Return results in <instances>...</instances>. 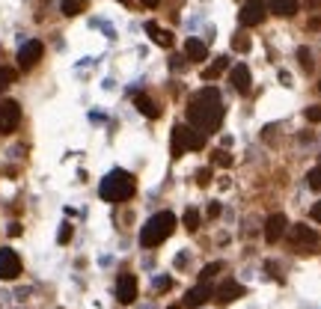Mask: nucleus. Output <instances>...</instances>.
<instances>
[{
	"mask_svg": "<svg viewBox=\"0 0 321 309\" xmlns=\"http://www.w3.org/2000/svg\"><path fill=\"white\" fill-rule=\"evenodd\" d=\"M223 122V101L214 86H202L191 101H188V125L199 131L202 137L214 134Z\"/></svg>",
	"mask_w": 321,
	"mask_h": 309,
	"instance_id": "nucleus-1",
	"label": "nucleus"
},
{
	"mask_svg": "<svg viewBox=\"0 0 321 309\" xmlns=\"http://www.w3.org/2000/svg\"><path fill=\"white\" fill-rule=\"evenodd\" d=\"M98 196L104 202H125L134 196V179L125 170H110L98 185Z\"/></svg>",
	"mask_w": 321,
	"mask_h": 309,
	"instance_id": "nucleus-2",
	"label": "nucleus"
},
{
	"mask_svg": "<svg viewBox=\"0 0 321 309\" xmlns=\"http://www.w3.org/2000/svg\"><path fill=\"white\" fill-rule=\"evenodd\" d=\"M173 229H176V214L173 211H158L140 229V244L143 247H158V244H164L173 235Z\"/></svg>",
	"mask_w": 321,
	"mask_h": 309,
	"instance_id": "nucleus-3",
	"label": "nucleus"
},
{
	"mask_svg": "<svg viewBox=\"0 0 321 309\" xmlns=\"http://www.w3.org/2000/svg\"><path fill=\"white\" fill-rule=\"evenodd\" d=\"M289 244H292V250H295V253L313 256V253H319V250H321V235L316 232V229H310V226L298 223V226H292V232H289Z\"/></svg>",
	"mask_w": 321,
	"mask_h": 309,
	"instance_id": "nucleus-4",
	"label": "nucleus"
},
{
	"mask_svg": "<svg viewBox=\"0 0 321 309\" xmlns=\"http://www.w3.org/2000/svg\"><path fill=\"white\" fill-rule=\"evenodd\" d=\"M265 15H268V0H247V3L241 6L238 21H241L244 27H259V24L265 21Z\"/></svg>",
	"mask_w": 321,
	"mask_h": 309,
	"instance_id": "nucleus-5",
	"label": "nucleus"
},
{
	"mask_svg": "<svg viewBox=\"0 0 321 309\" xmlns=\"http://www.w3.org/2000/svg\"><path fill=\"white\" fill-rule=\"evenodd\" d=\"M42 54H45V45L39 42V39H30V42H24L21 48H18V68H33L39 60H42Z\"/></svg>",
	"mask_w": 321,
	"mask_h": 309,
	"instance_id": "nucleus-6",
	"label": "nucleus"
},
{
	"mask_svg": "<svg viewBox=\"0 0 321 309\" xmlns=\"http://www.w3.org/2000/svg\"><path fill=\"white\" fill-rule=\"evenodd\" d=\"M21 271H24V265H21L18 253L9 250V247H3L0 250V280H18Z\"/></svg>",
	"mask_w": 321,
	"mask_h": 309,
	"instance_id": "nucleus-7",
	"label": "nucleus"
},
{
	"mask_svg": "<svg viewBox=\"0 0 321 309\" xmlns=\"http://www.w3.org/2000/svg\"><path fill=\"white\" fill-rule=\"evenodd\" d=\"M21 122V104L18 101H0V134H12Z\"/></svg>",
	"mask_w": 321,
	"mask_h": 309,
	"instance_id": "nucleus-8",
	"label": "nucleus"
},
{
	"mask_svg": "<svg viewBox=\"0 0 321 309\" xmlns=\"http://www.w3.org/2000/svg\"><path fill=\"white\" fill-rule=\"evenodd\" d=\"M116 298H119V304H134L137 301V277L134 274H119V280H116Z\"/></svg>",
	"mask_w": 321,
	"mask_h": 309,
	"instance_id": "nucleus-9",
	"label": "nucleus"
},
{
	"mask_svg": "<svg viewBox=\"0 0 321 309\" xmlns=\"http://www.w3.org/2000/svg\"><path fill=\"white\" fill-rule=\"evenodd\" d=\"M214 298V292H211V286H205V283H199V286H193L188 295H185V301H182V307L185 309H199L202 304H208Z\"/></svg>",
	"mask_w": 321,
	"mask_h": 309,
	"instance_id": "nucleus-10",
	"label": "nucleus"
},
{
	"mask_svg": "<svg viewBox=\"0 0 321 309\" xmlns=\"http://www.w3.org/2000/svg\"><path fill=\"white\" fill-rule=\"evenodd\" d=\"M286 226H289L286 214H271V217L265 220V241H268V244H277V241L286 235Z\"/></svg>",
	"mask_w": 321,
	"mask_h": 309,
	"instance_id": "nucleus-11",
	"label": "nucleus"
},
{
	"mask_svg": "<svg viewBox=\"0 0 321 309\" xmlns=\"http://www.w3.org/2000/svg\"><path fill=\"white\" fill-rule=\"evenodd\" d=\"M238 298H244V286H238L235 280H226V283L214 292V301H217L220 307H226V304H232V301H238Z\"/></svg>",
	"mask_w": 321,
	"mask_h": 309,
	"instance_id": "nucleus-12",
	"label": "nucleus"
},
{
	"mask_svg": "<svg viewBox=\"0 0 321 309\" xmlns=\"http://www.w3.org/2000/svg\"><path fill=\"white\" fill-rule=\"evenodd\" d=\"M188 152V125H173V140H170V155L173 158H182Z\"/></svg>",
	"mask_w": 321,
	"mask_h": 309,
	"instance_id": "nucleus-13",
	"label": "nucleus"
},
{
	"mask_svg": "<svg viewBox=\"0 0 321 309\" xmlns=\"http://www.w3.org/2000/svg\"><path fill=\"white\" fill-rule=\"evenodd\" d=\"M229 83H232L241 95H247V92H250V68H247L244 62H238V65L232 68V74H229Z\"/></svg>",
	"mask_w": 321,
	"mask_h": 309,
	"instance_id": "nucleus-14",
	"label": "nucleus"
},
{
	"mask_svg": "<svg viewBox=\"0 0 321 309\" xmlns=\"http://www.w3.org/2000/svg\"><path fill=\"white\" fill-rule=\"evenodd\" d=\"M146 33H149V39H152L155 45H161V48H173V33H170V30H161L155 21H149V24H146Z\"/></svg>",
	"mask_w": 321,
	"mask_h": 309,
	"instance_id": "nucleus-15",
	"label": "nucleus"
},
{
	"mask_svg": "<svg viewBox=\"0 0 321 309\" xmlns=\"http://www.w3.org/2000/svg\"><path fill=\"white\" fill-rule=\"evenodd\" d=\"M134 104H137V107H140V113H143V116H149V119L161 116V107H158L146 92H137V95H134Z\"/></svg>",
	"mask_w": 321,
	"mask_h": 309,
	"instance_id": "nucleus-16",
	"label": "nucleus"
},
{
	"mask_svg": "<svg viewBox=\"0 0 321 309\" xmlns=\"http://www.w3.org/2000/svg\"><path fill=\"white\" fill-rule=\"evenodd\" d=\"M268 9L280 18H292L298 12V0H268Z\"/></svg>",
	"mask_w": 321,
	"mask_h": 309,
	"instance_id": "nucleus-17",
	"label": "nucleus"
},
{
	"mask_svg": "<svg viewBox=\"0 0 321 309\" xmlns=\"http://www.w3.org/2000/svg\"><path fill=\"white\" fill-rule=\"evenodd\" d=\"M185 54H188V60H205V54H208V48H205V42L202 39H188L185 42Z\"/></svg>",
	"mask_w": 321,
	"mask_h": 309,
	"instance_id": "nucleus-18",
	"label": "nucleus"
},
{
	"mask_svg": "<svg viewBox=\"0 0 321 309\" xmlns=\"http://www.w3.org/2000/svg\"><path fill=\"white\" fill-rule=\"evenodd\" d=\"M226 65H229V57H217V60L202 71V80H214V77H220V74L226 71Z\"/></svg>",
	"mask_w": 321,
	"mask_h": 309,
	"instance_id": "nucleus-19",
	"label": "nucleus"
},
{
	"mask_svg": "<svg viewBox=\"0 0 321 309\" xmlns=\"http://www.w3.org/2000/svg\"><path fill=\"white\" fill-rule=\"evenodd\" d=\"M83 9H86V0H60V12H63V15H68V18L80 15Z\"/></svg>",
	"mask_w": 321,
	"mask_h": 309,
	"instance_id": "nucleus-20",
	"label": "nucleus"
},
{
	"mask_svg": "<svg viewBox=\"0 0 321 309\" xmlns=\"http://www.w3.org/2000/svg\"><path fill=\"white\" fill-rule=\"evenodd\" d=\"M185 229H188V232H196V229H199V211H196V208H188V211H185Z\"/></svg>",
	"mask_w": 321,
	"mask_h": 309,
	"instance_id": "nucleus-21",
	"label": "nucleus"
},
{
	"mask_svg": "<svg viewBox=\"0 0 321 309\" xmlns=\"http://www.w3.org/2000/svg\"><path fill=\"white\" fill-rule=\"evenodd\" d=\"M202 146H205V137L188 125V149H202Z\"/></svg>",
	"mask_w": 321,
	"mask_h": 309,
	"instance_id": "nucleus-22",
	"label": "nucleus"
},
{
	"mask_svg": "<svg viewBox=\"0 0 321 309\" xmlns=\"http://www.w3.org/2000/svg\"><path fill=\"white\" fill-rule=\"evenodd\" d=\"M12 80H15V71L12 68H0V95L12 86Z\"/></svg>",
	"mask_w": 321,
	"mask_h": 309,
	"instance_id": "nucleus-23",
	"label": "nucleus"
},
{
	"mask_svg": "<svg viewBox=\"0 0 321 309\" xmlns=\"http://www.w3.org/2000/svg\"><path fill=\"white\" fill-rule=\"evenodd\" d=\"M220 271H223V262H211V265H205V268H202V283H205V280H211V277H214V274H220Z\"/></svg>",
	"mask_w": 321,
	"mask_h": 309,
	"instance_id": "nucleus-24",
	"label": "nucleus"
},
{
	"mask_svg": "<svg viewBox=\"0 0 321 309\" xmlns=\"http://www.w3.org/2000/svg\"><path fill=\"white\" fill-rule=\"evenodd\" d=\"M232 48H235V51H241V54H244V51H250V39H247V36H244V33H238V36H235V39H232Z\"/></svg>",
	"mask_w": 321,
	"mask_h": 309,
	"instance_id": "nucleus-25",
	"label": "nucleus"
},
{
	"mask_svg": "<svg viewBox=\"0 0 321 309\" xmlns=\"http://www.w3.org/2000/svg\"><path fill=\"white\" fill-rule=\"evenodd\" d=\"M298 60H301V65H304L307 71H313V54H310V48H301V51H298Z\"/></svg>",
	"mask_w": 321,
	"mask_h": 309,
	"instance_id": "nucleus-26",
	"label": "nucleus"
},
{
	"mask_svg": "<svg viewBox=\"0 0 321 309\" xmlns=\"http://www.w3.org/2000/svg\"><path fill=\"white\" fill-rule=\"evenodd\" d=\"M307 182H310V187H313V190H321V167H316V170H310Z\"/></svg>",
	"mask_w": 321,
	"mask_h": 309,
	"instance_id": "nucleus-27",
	"label": "nucleus"
},
{
	"mask_svg": "<svg viewBox=\"0 0 321 309\" xmlns=\"http://www.w3.org/2000/svg\"><path fill=\"white\" fill-rule=\"evenodd\" d=\"M214 164L229 167V164H232V155H226V149H217V152H214Z\"/></svg>",
	"mask_w": 321,
	"mask_h": 309,
	"instance_id": "nucleus-28",
	"label": "nucleus"
},
{
	"mask_svg": "<svg viewBox=\"0 0 321 309\" xmlns=\"http://www.w3.org/2000/svg\"><path fill=\"white\" fill-rule=\"evenodd\" d=\"M57 241H60V244H68V241H71V223H63V226H60Z\"/></svg>",
	"mask_w": 321,
	"mask_h": 309,
	"instance_id": "nucleus-29",
	"label": "nucleus"
},
{
	"mask_svg": "<svg viewBox=\"0 0 321 309\" xmlns=\"http://www.w3.org/2000/svg\"><path fill=\"white\" fill-rule=\"evenodd\" d=\"M307 119H310V122H321V107H319V104L307 107Z\"/></svg>",
	"mask_w": 321,
	"mask_h": 309,
	"instance_id": "nucleus-30",
	"label": "nucleus"
},
{
	"mask_svg": "<svg viewBox=\"0 0 321 309\" xmlns=\"http://www.w3.org/2000/svg\"><path fill=\"white\" fill-rule=\"evenodd\" d=\"M208 182H211V170H199V173H196V185H199V187H205Z\"/></svg>",
	"mask_w": 321,
	"mask_h": 309,
	"instance_id": "nucleus-31",
	"label": "nucleus"
},
{
	"mask_svg": "<svg viewBox=\"0 0 321 309\" xmlns=\"http://www.w3.org/2000/svg\"><path fill=\"white\" fill-rule=\"evenodd\" d=\"M310 217H313V220H319V223H321V202H316V205L310 208Z\"/></svg>",
	"mask_w": 321,
	"mask_h": 309,
	"instance_id": "nucleus-32",
	"label": "nucleus"
},
{
	"mask_svg": "<svg viewBox=\"0 0 321 309\" xmlns=\"http://www.w3.org/2000/svg\"><path fill=\"white\" fill-rule=\"evenodd\" d=\"M217 214H220V205H217V202H211V205H208V217H217Z\"/></svg>",
	"mask_w": 321,
	"mask_h": 309,
	"instance_id": "nucleus-33",
	"label": "nucleus"
},
{
	"mask_svg": "<svg viewBox=\"0 0 321 309\" xmlns=\"http://www.w3.org/2000/svg\"><path fill=\"white\" fill-rule=\"evenodd\" d=\"M155 289H161V292H167V289H170V280H155Z\"/></svg>",
	"mask_w": 321,
	"mask_h": 309,
	"instance_id": "nucleus-34",
	"label": "nucleus"
},
{
	"mask_svg": "<svg viewBox=\"0 0 321 309\" xmlns=\"http://www.w3.org/2000/svg\"><path fill=\"white\" fill-rule=\"evenodd\" d=\"M140 3H143V6H149V9H152V6H158V0H140Z\"/></svg>",
	"mask_w": 321,
	"mask_h": 309,
	"instance_id": "nucleus-35",
	"label": "nucleus"
},
{
	"mask_svg": "<svg viewBox=\"0 0 321 309\" xmlns=\"http://www.w3.org/2000/svg\"><path fill=\"white\" fill-rule=\"evenodd\" d=\"M170 309H185V307H179V304H176V307H170Z\"/></svg>",
	"mask_w": 321,
	"mask_h": 309,
	"instance_id": "nucleus-36",
	"label": "nucleus"
},
{
	"mask_svg": "<svg viewBox=\"0 0 321 309\" xmlns=\"http://www.w3.org/2000/svg\"><path fill=\"white\" fill-rule=\"evenodd\" d=\"M319 89H321V80H319Z\"/></svg>",
	"mask_w": 321,
	"mask_h": 309,
	"instance_id": "nucleus-37",
	"label": "nucleus"
}]
</instances>
